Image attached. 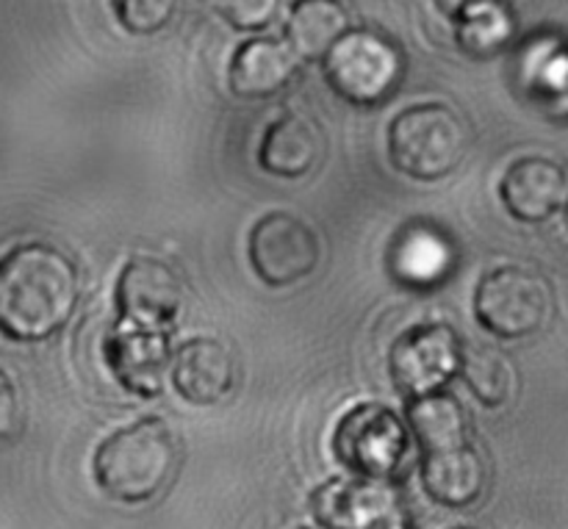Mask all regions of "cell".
<instances>
[{
    "mask_svg": "<svg viewBox=\"0 0 568 529\" xmlns=\"http://www.w3.org/2000/svg\"><path fill=\"white\" fill-rule=\"evenodd\" d=\"M78 275L70 258L48 244H26L0 261V333L42 342L70 322Z\"/></svg>",
    "mask_w": 568,
    "mask_h": 529,
    "instance_id": "1",
    "label": "cell"
},
{
    "mask_svg": "<svg viewBox=\"0 0 568 529\" xmlns=\"http://www.w3.org/2000/svg\"><path fill=\"white\" fill-rule=\"evenodd\" d=\"M181 447L166 421H136L105 438L94 455V480L116 502L142 505L159 497L175 477Z\"/></svg>",
    "mask_w": 568,
    "mask_h": 529,
    "instance_id": "2",
    "label": "cell"
},
{
    "mask_svg": "<svg viewBox=\"0 0 568 529\" xmlns=\"http://www.w3.org/2000/svg\"><path fill=\"white\" fill-rule=\"evenodd\" d=\"M466 150L469 128L449 105H410L388 128L392 164L416 181L447 177L466 159Z\"/></svg>",
    "mask_w": 568,
    "mask_h": 529,
    "instance_id": "3",
    "label": "cell"
},
{
    "mask_svg": "<svg viewBox=\"0 0 568 529\" xmlns=\"http://www.w3.org/2000/svg\"><path fill=\"white\" fill-rule=\"evenodd\" d=\"M325 81L353 105H381L399 89L405 53L394 39L369 28H349L322 59Z\"/></svg>",
    "mask_w": 568,
    "mask_h": 529,
    "instance_id": "4",
    "label": "cell"
},
{
    "mask_svg": "<svg viewBox=\"0 0 568 529\" xmlns=\"http://www.w3.org/2000/svg\"><path fill=\"white\" fill-rule=\"evenodd\" d=\"M477 322L499 338H527L552 316V288L538 272L503 266L486 275L475 294Z\"/></svg>",
    "mask_w": 568,
    "mask_h": 529,
    "instance_id": "5",
    "label": "cell"
},
{
    "mask_svg": "<svg viewBox=\"0 0 568 529\" xmlns=\"http://www.w3.org/2000/svg\"><path fill=\"white\" fill-rule=\"evenodd\" d=\"M333 447L358 477L394 482L410 458V433L383 405H358L336 427Z\"/></svg>",
    "mask_w": 568,
    "mask_h": 529,
    "instance_id": "6",
    "label": "cell"
},
{
    "mask_svg": "<svg viewBox=\"0 0 568 529\" xmlns=\"http://www.w3.org/2000/svg\"><path fill=\"white\" fill-rule=\"evenodd\" d=\"M320 238L294 214H266L250 233V264L272 288L292 286L316 269Z\"/></svg>",
    "mask_w": 568,
    "mask_h": 529,
    "instance_id": "7",
    "label": "cell"
},
{
    "mask_svg": "<svg viewBox=\"0 0 568 529\" xmlns=\"http://www.w3.org/2000/svg\"><path fill=\"white\" fill-rule=\"evenodd\" d=\"M458 336L447 325L410 327L397 338L392 349V380L405 397H427L436 394L460 372Z\"/></svg>",
    "mask_w": 568,
    "mask_h": 529,
    "instance_id": "8",
    "label": "cell"
},
{
    "mask_svg": "<svg viewBox=\"0 0 568 529\" xmlns=\"http://www.w3.org/2000/svg\"><path fill=\"white\" fill-rule=\"evenodd\" d=\"M183 303V281L170 264L136 258L122 269L116 283V305L133 330H155L175 319Z\"/></svg>",
    "mask_w": 568,
    "mask_h": 529,
    "instance_id": "9",
    "label": "cell"
},
{
    "mask_svg": "<svg viewBox=\"0 0 568 529\" xmlns=\"http://www.w3.org/2000/svg\"><path fill=\"white\" fill-rule=\"evenodd\" d=\"M394 482L372 477L333 480L314 494V516L325 529H377L397 519Z\"/></svg>",
    "mask_w": 568,
    "mask_h": 529,
    "instance_id": "10",
    "label": "cell"
},
{
    "mask_svg": "<svg viewBox=\"0 0 568 529\" xmlns=\"http://www.w3.org/2000/svg\"><path fill=\"white\" fill-rule=\"evenodd\" d=\"M566 186L564 166L541 155H527L510 164L499 194L514 220L525 225H541L566 203Z\"/></svg>",
    "mask_w": 568,
    "mask_h": 529,
    "instance_id": "11",
    "label": "cell"
},
{
    "mask_svg": "<svg viewBox=\"0 0 568 529\" xmlns=\"http://www.w3.org/2000/svg\"><path fill=\"white\" fill-rule=\"evenodd\" d=\"M419 475L427 497L453 510L471 508L483 497L488 482L486 460L469 444L425 455Z\"/></svg>",
    "mask_w": 568,
    "mask_h": 529,
    "instance_id": "12",
    "label": "cell"
},
{
    "mask_svg": "<svg viewBox=\"0 0 568 529\" xmlns=\"http://www.w3.org/2000/svg\"><path fill=\"white\" fill-rule=\"evenodd\" d=\"M303 61L294 55L286 39H247L231 64V89L239 98L261 100L283 92L297 78Z\"/></svg>",
    "mask_w": 568,
    "mask_h": 529,
    "instance_id": "13",
    "label": "cell"
},
{
    "mask_svg": "<svg viewBox=\"0 0 568 529\" xmlns=\"http://www.w3.org/2000/svg\"><path fill=\"white\" fill-rule=\"evenodd\" d=\"M236 369L233 358L214 338H194L175 353L172 386L186 403L214 405L233 388Z\"/></svg>",
    "mask_w": 568,
    "mask_h": 529,
    "instance_id": "14",
    "label": "cell"
},
{
    "mask_svg": "<svg viewBox=\"0 0 568 529\" xmlns=\"http://www.w3.org/2000/svg\"><path fill=\"white\" fill-rule=\"evenodd\" d=\"M166 333L120 330L109 338V366L116 380L139 397H155L161 391L166 366Z\"/></svg>",
    "mask_w": 568,
    "mask_h": 529,
    "instance_id": "15",
    "label": "cell"
},
{
    "mask_svg": "<svg viewBox=\"0 0 568 529\" xmlns=\"http://www.w3.org/2000/svg\"><path fill=\"white\" fill-rule=\"evenodd\" d=\"M322 155V133L314 120L303 114H286L272 122L261 142L258 161L270 175L303 177Z\"/></svg>",
    "mask_w": 568,
    "mask_h": 529,
    "instance_id": "16",
    "label": "cell"
},
{
    "mask_svg": "<svg viewBox=\"0 0 568 529\" xmlns=\"http://www.w3.org/2000/svg\"><path fill=\"white\" fill-rule=\"evenodd\" d=\"M453 266L455 247L427 225H410L392 247V275L408 288L442 283Z\"/></svg>",
    "mask_w": 568,
    "mask_h": 529,
    "instance_id": "17",
    "label": "cell"
},
{
    "mask_svg": "<svg viewBox=\"0 0 568 529\" xmlns=\"http://www.w3.org/2000/svg\"><path fill=\"white\" fill-rule=\"evenodd\" d=\"M349 31V17L333 0H303L292 6L286 44L300 61H320Z\"/></svg>",
    "mask_w": 568,
    "mask_h": 529,
    "instance_id": "18",
    "label": "cell"
},
{
    "mask_svg": "<svg viewBox=\"0 0 568 529\" xmlns=\"http://www.w3.org/2000/svg\"><path fill=\"white\" fill-rule=\"evenodd\" d=\"M408 425L425 455L469 444L466 441V433H469L466 408L453 394L436 391L414 399L408 408Z\"/></svg>",
    "mask_w": 568,
    "mask_h": 529,
    "instance_id": "19",
    "label": "cell"
},
{
    "mask_svg": "<svg viewBox=\"0 0 568 529\" xmlns=\"http://www.w3.org/2000/svg\"><path fill=\"white\" fill-rule=\"evenodd\" d=\"M458 11V42L471 55H497L514 42L516 17L505 3L447 6Z\"/></svg>",
    "mask_w": 568,
    "mask_h": 529,
    "instance_id": "20",
    "label": "cell"
},
{
    "mask_svg": "<svg viewBox=\"0 0 568 529\" xmlns=\"http://www.w3.org/2000/svg\"><path fill=\"white\" fill-rule=\"evenodd\" d=\"M460 377L466 380L469 391L488 408H499L510 399L516 386L514 364L503 349L491 344H469L460 353Z\"/></svg>",
    "mask_w": 568,
    "mask_h": 529,
    "instance_id": "21",
    "label": "cell"
},
{
    "mask_svg": "<svg viewBox=\"0 0 568 529\" xmlns=\"http://www.w3.org/2000/svg\"><path fill=\"white\" fill-rule=\"evenodd\" d=\"M120 22L133 33H153L164 28L175 14V3L170 0H122L114 3Z\"/></svg>",
    "mask_w": 568,
    "mask_h": 529,
    "instance_id": "22",
    "label": "cell"
},
{
    "mask_svg": "<svg viewBox=\"0 0 568 529\" xmlns=\"http://www.w3.org/2000/svg\"><path fill=\"white\" fill-rule=\"evenodd\" d=\"M281 3L275 0H233V3H220L216 11L231 22L233 28H244V31H253V28H264L275 20Z\"/></svg>",
    "mask_w": 568,
    "mask_h": 529,
    "instance_id": "23",
    "label": "cell"
},
{
    "mask_svg": "<svg viewBox=\"0 0 568 529\" xmlns=\"http://www.w3.org/2000/svg\"><path fill=\"white\" fill-rule=\"evenodd\" d=\"M22 425V410H20V397H17L14 383L9 380V375L0 372V441H9L20 433Z\"/></svg>",
    "mask_w": 568,
    "mask_h": 529,
    "instance_id": "24",
    "label": "cell"
},
{
    "mask_svg": "<svg viewBox=\"0 0 568 529\" xmlns=\"http://www.w3.org/2000/svg\"><path fill=\"white\" fill-rule=\"evenodd\" d=\"M566 225H568V194H566Z\"/></svg>",
    "mask_w": 568,
    "mask_h": 529,
    "instance_id": "25",
    "label": "cell"
},
{
    "mask_svg": "<svg viewBox=\"0 0 568 529\" xmlns=\"http://www.w3.org/2000/svg\"><path fill=\"white\" fill-rule=\"evenodd\" d=\"M464 529H475V527H464Z\"/></svg>",
    "mask_w": 568,
    "mask_h": 529,
    "instance_id": "26",
    "label": "cell"
},
{
    "mask_svg": "<svg viewBox=\"0 0 568 529\" xmlns=\"http://www.w3.org/2000/svg\"><path fill=\"white\" fill-rule=\"evenodd\" d=\"M303 529H311V527H303Z\"/></svg>",
    "mask_w": 568,
    "mask_h": 529,
    "instance_id": "27",
    "label": "cell"
}]
</instances>
